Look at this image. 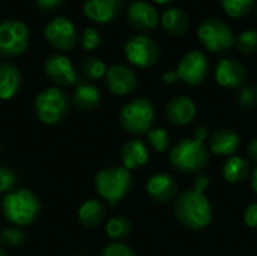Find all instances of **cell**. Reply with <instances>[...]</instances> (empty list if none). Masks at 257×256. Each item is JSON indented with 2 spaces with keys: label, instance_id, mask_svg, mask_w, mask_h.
Wrapping results in <instances>:
<instances>
[{
  "label": "cell",
  "instance_id": "cell-33",
  "mask_svg": "<svg viewBox=\"0 0 257 256\" xmlns=\"http://www.w3.org/2000/svg\"><path fill=\"white\" fill-rule=\"evenodd\" d=\"M101 41H102V38H101V35H99V32L96 29H93V27L84 29V32L81 35V45H83L84 50L92 51V50L98 48L101 45Z\"/></svg>",
  "mask_w": 257,
  "mask_h": 256
},
{
  "label": "cell",
  "instance_id": "cell-27",
  "mask_svg": "<svg viewBox=\"0 0 257 256\" xmlns=\"http://www.w3.org/2000/svg\"><path fill=\"white\" fill-rule=\"evenodd\" d=\"M81 74L87 80H99V78L105 77L107 66H105V63L99 57L89 56L81 63Z\"/></svg>",
  "mask_w": 257,
  "mask_h": 256
},
{
  "label": "cell",
  "instance_id": "cell-43",
  "mask_svg": "<svg viewBox=\"0 0 257 256\" xmlns=\"http://www.w3.org/2000/svg\"><path fill=\"white\" fill-rule=\"evenodd\" d=\"M0 256H8V255H6V252H5V250H3L2 247H0Z\"/></svg>",
  "mask_w": 257,
  "mask_h": 256
},
{
  "label": "cell",
  "instance_id": "cell-21",
  "mask_svg": "<svg viewBox=\"0 0 257 256\" xmlns=\"http://www.w3.org/2000/svg\"><path fill=\"white\" fill-rule=\"evenodd\" d=\"M71 103L81 112H90L99 106L101 92L96 86L90 83H78L72 94Z\"/></svg>",
  "mask_w": 257,
  "mask_h": 256
},
{
  "label": "cell",
  "instance_id": "cell-28",
  "mask_svg": "<svg viewBox=\"0 0 257 256\" xmlns=\"http://www.w3.org/2000/svg\"><path fill=\"white\" fill-rule=\"evenodd\" d=\"M224 12L232 18H241L251 12L256 0H220Z\"/></svg>",
  "mask_w": 257,
  "mask_h": 256
},
{
  "label": "cell",
  "instance_id": "cell-19",
  "mask_svg": "<svg viewBox=\"0 0 257 256\" xmlns=\"http://www.w3.org/2000/svg\"><path fill=\"white\" fill-rule=\"evenodd\" d=\"M148 160H149V149L142 140L131 139L123 143L120 149V161L125 169L134 170L143 167L148 163Z\"/></svg>",
  "mask_w": 257,
  "mask_h": 256
},
{
  "label": "cell",
  "instance_id": "cell-17",
  "mask_svg": "<svg viewBox=\"0 0 257 256\" xmlns=\"http://www.w3.org/2000/svg\"><path fill=\"white\" fill-rule=\"evenodd\" d=\"M146 192L157 202H169L178 195V183L169 174H155L148 180Z\"/></svg>",
  "mask_w": 257,
  "mask_h": 256
},
{
  "label": "cell",
  "instance_id": "cell-3",
  "mask_svg": "<svg viewBox=\"0 0 257 256\" xmlns=\"http://www.w3.org/2000/svg\"><path fill=\"white\" fill-rule=\"evenodd\" d=\"M39 210V199L29 189L9 192L2 201V211L5 219L15 226H27L33 223Z\"/></svg>",
  "mask_w": 257,
  "mask_h": 256
},
{
  "label": "cell",
  "instance_id": "cell-42",
  "mask_svg": "<svg viewBox=\"0 0 257 256\" xmlns=\"http://www.w3.org/2000/svg\"><path fill=\"white\" fill-rule=\"evenodd\" d=\"M155 3H158V5H167V3H170V2H173V0H154Z\"/></svg>",
  "mask_w": 257,
  "mask_h": 256
},
{
  "label": "cell",
  "instance_id": "cell-25",
  "mask_svg": "<svg viewBox=\"0 0 257 256\" xmlns=\"http://www.w3.org/2000/svg\"><path fill=\"white\" fill-rule=\"evenodd\" d=\"M105 217V207L96 199H89L78 208V220L86 228L98 226Z\"/></svg>",
  "mask_w": 257,
  "mask_h": 256
},
{
  "label": "cell",
  "instance_id": "cell-34",
  "mask_svg": "<svg viewBox=\"0 0 257 256\" xmlns=\"http://www.w3.org/2000/svg\"><path fill=\"white\" fill-rule=\"evenodd\" d=\"M101 256H136L134 250L123 243H110L102 249Z\"/></svg>",
  "mask_w": 257,
  "mask_h": 256
},
{
  "label": "cell",
  "instance_id": "cell-24",
  "mask_svg": "<svg viewBox=\"0 0 257 256\" xmlns=\"http://www.w3.org/2000/svg\"><path fill=\"white\" fill-rule=\"evenodd\" d=\"M161 24L169 35L181 36L188 29V15L179 8H169L161 15Z\"/></svg>",
  "mask_w": 257,
  "mask_h": 256
},
{
  "label": "cell",
  "instance_id": "cell-2",
  "mask_svg": "<svg viewBox=\"0 0 257 256\" xmlns=\"http://www.w3.org/2000/svg\"><path fill=\"white\" fill-rule=\"evenodd\" d=\"M173 211L178 222L191 231H200L212 222V205L209 199L205 192L194 187L176 198Z\"/></svg>",
  "mask_w": 257,
  "mask_h": 256
},
{
  "label": "cell",
  "instance_id": "cell-32",
  "mask_svg": "<svg viewBox=\"0 0 257 256\" xmlns=\"http://www.w3.org/2000/svg\"><path fill=\"white\" fill-rule=\"evenodd\" d=\"M236 101L242 109H253L257 106V84L242 86L236 95Z\"/></svg>",
  "mask_w": 257,
  "mask_h": 256
},
{
  "label": "cell",
  "instance_id": "cell-13",
  "mask_svg": "<svg viewBox=\"0 0 257 256\" xmlns=\"http://www.w3.org/2000/svg\"><path fill=\"white\" fill-rule=\"evenodd\" d=\"M215 81L226 89H241L247 81V69L239 60L224 57L217 63Z\"/></svg>",
  "mask_w": 257,
  "mask_h": 256
},
{
  "label": "cell",
  "instance_id": "cell-7",
  "mask_svg": "<svg viewBox=\"0 0 257 256\" xmlns=\"http://www.w3.org/2000/svg\"><path fill=\"white\" fill-rule=\"evenodd\" d=\"M197 36L203 47L212 53H224L235 45L232 29L218 18H206L200 23Z\"/></svg>",
  "mask_w": 257,
  "mask_h": 256
},
{
  "label": "cell",
  "instance_id": "cell-29",
  "mask_svg": "<svg viewBox=\"0 0 257 256\" xmlns=\"http://www.w3.org/2000/svg\"><path fill=\"white\" fill-rule=\"evenodd\" d=\"M236 48L244 54L257 53V32L254 29H247L235 38Z\"/></svg>",
  "mask_w": 257,
  "mask_h": 256
},
{
  "label": "cell",
  "instance_id": "cell-12",
  "mask_svg": "<svg viewBox=\"0 0 257 256\" xmlns=\"http://www.w3.org/2000/svg\"><path fill=\"white\" fill-rule=\"evenodd\" d=\"M44 71L47 77L57 86H72L78 83V75L71 60L63 54H50L45 59Z\"/></svg>",
  "mask_w": 257,
  "mask_h": 256
},
{
  "label": "cell",
  "instance_id": "cell-23",
  "mask_svg": "<svg viewBox=\"0 0 257 256\" xmlns=\"http://www.w3.org/2000/svg\"><path fill=\"white\" fill-rule=\"evenodd\" d=\"M251 175L250 163L239 155H232L223 164V178L229 184H241Z\"/></svg>",
  "mask_w": 257,
  "mask_h": 256
},
{
  "label": "cell",
  "instance_id": "cell-4",
  "mask_svg": "<svg viewBox=\"0 0 257 256\" xmlns=\"http://www.w3.org/2000/svg\"><path fill=\"white\" fill-rule=\"evenodd\" d=\"M131 186H133L131 170L125 169L123 166L105 167L99 170L95 178L96 193L111 207L120 202L130 193Z\"/></svg>",
  "mask_w": 257,
  "mask_h": 256
},
{
  "label": "cell",
  "instance_id": "cell-1",
  "mask_svg": "<svg viewBox=\"0 0 257 256\" xmlns=\"http://www.w3.org/2000/svg\"><path fill=\"white\" fill-rule=\"evenodd\" d=\"M208 134L209 133L206 127L202 125L196 128L193 139H184L176 143L169 154V161L172 163V166L185 174L202 170L209 160V149L205 145Z\"/></svg>",
  "mask_w": 257,
  "mask_h": 256
},
{
  "label": "cell",
  "instance_id": "cell-10",
  "mask_svg": "<svg viewBox=\"0 0 257 256\" xmlns=\"http://www.w3.org/2000/svg\"><path fill=\"white\" fill-rule=\"evenodd\" d=\"M179 80L190 86L202 84L209 74V62L202 51H190L187 53L178 63L176 68Z\"/></svg>",
  "mask_w": 257,
  "mask_h": 256
},
{
  "label": "cell",
  "instance_id": "cell-22",
  "mask_svg": "<svg viewBox=\"0 0 257 256\" xmlns=\"http://www.w3.org/2000/svg\"><path fill=\"white\" fill-rule=\"evenodd\" d=\"M21 75L17 66L11 63H0V100L8 101L14 98L20 89Z\"/></svg>",
  "mask_w": 257,
  "mask_h": 256
},
{
  "label": "cell",
  "instance_id": "cell-36",
  "mask_svg": "<svg viewBox=\"0 0 257 256\" xmlns=\"http://www.w3.org/2000/svg\"><path fill=\"white\" fill-rule=\"evenodd\" d=\"M244 222L248 228L257 231V202L250 204L244 213Z\"/></svg>",
  "mask_w": 257,
  "mask_h": 256
},
{
  "label": "cell",
  "instance_id": "cell-40",
  "mask_svg": "<svg viewBox=\"0 0 257 256\" xmlns=\"http://www.w3.org/2000/svg\"><path fill=\"white\" fill-rule=\"evenodd\" d=\"M179 80V77H178V72L176 71H166L164 74H163V81L166 83V84H173V83H176Z\"/></svg>",
  "mask_w": 257,
  "mask_h": 256
},
{
  "label": "cell",
  "instance_id": "cell-11",
  "mask_svg": "<svg viewBox=\"0 0 257 256\" xmlns=\"http://www.w3.org/2000/svg\"><path fill=\"white\" fill-rule=\"evenodd\" d=\"M45 39L60 51H68L77 44V32L75 26L65 17H56L47 23L44 29Z\"/></svg>",
  "mask_w": 257,
  "mask_h": 256
},
{
  "label": "cell",
  "instance_id": "cell-5",
  "mask_svg": "<svg viewBox=\"0 0 257 256\" xmlns=\"http://www.w3.org/2000/svg\"><path fill=\"white\" fill-rule=\"evenodd\" d=\"M119 121L126 133L145 134L149 130H152L155 121L154 106L146 98H136L122 107Z\"/></svg>",
  "mask_w": 257,
  "mask_h": 256
},
{
  "label": "cell",
  "instance_id": "cell-20",
  "mask_svg": "<svg viewBox=\"0 0 257 256\" xmlns=\"http://www.w3.org/2000/svg\"><path fill=\"white\" fill-rule=\"evenodd\" d=\"M120 8V0H84L83 11L87 18L96 23L111 21Z\"/></svg>",
  "mask_w": 257,
  "mask_h": 256
},
{
  "label": "cell",
  "instance_id": "cell-38",
  "mask_svg": "<svg viewBox=\"0 0 257 256\" xmlns=\"http://www.w3.org/2000/svg\"><path fill=\"white\" fill-rule=\"evenodd\" d=\"M209 183H211V180H209L208 177H205V175H199V177L196 178L194 189H197V190H200V192H205V190L209 187Z\"/></svg>",
  "mask_w": 257,
  "mask_h": 256
},
{
  "label": "cell",
  "instance_id": "cell-6",
  "mask_svg": "<svg viewBox=\"0 0 257 256\" xmlns=\"http://www.w3.org/2000/svg\"><path fill=\"white\" fill-rule=\"evenodd\" d=\"M69 107L68 95L59 88H47L35 98V112L38 119L45 125L59 124Z\"/></svg>",
  "mask_w": 257,
  "mask_h": 256
},
{
  "label": "cell",
  "instance_id": "cell-26",
  "mask_svg": "<svg viewBox=\"0 0 257 256\" xmlns=\"http://www.w3.org/2000/svg\"><path fill=\"white\" fill-rule=\"evenodd\" d=\"M133 225L128 217L125 216H116L110 219L105 225V232L111 240H122L131 234Z\"/></svg>",
  "mask_w": 257,
  "mask_h": 256
},
{
  "label": "cell",
  "instance_id": "cell-44",
  "mask_svg": "<svg viewBox=\"0 0 257 256\" xmlns=\"http://www.w3.org/2000/svg\"><path fill=\"white\" fill-rule=\"evenodd\" d=\"M75 256H83V255H75Z\"/></svg>",
  "mask_w": 257,
  "mask_h": 256
},
{
  "label": "cell",
  "instance_id": "cell-39",
  "mask_svg": "<svg viewBox=\"0 0 257 256\" xmlns=\"http://www.w3.org/2000/svg\"><path fill=\"white\" fill-rule=\"evenodd\" d=\"M247 155H248L250 160H253V161L257 163V139H253L248 143V146H247Z\"/></svg>",
  "mask_w": 257,
  "mask_h": 256
},
{
  "label": "cell",
  "instance_id": "cell-8",
  "mask_svg": "<svg viewBox=\"0 0 257 256\" xmlns=\"http://www.w3.org/2000/svg\"><path fill=\"white\" fill-rule=\"evenodd\" d=\"M29 47V29L18 20L0 21V56L15 57Z\"/></svg>",
  "mask_w": 257,
  "mask_h": 256
},
{
  "label": "cell",
  "instance_id": "cell-35",
  "mask_svg": "<svg viewBox=\"0 0 257 256\" xmlns=\"http://www.w3.org/2000/svg\"><path fill=\"white\" fill-rule=\"evenodd\" d=\"M17 175L9 167H0V193H9V190L15 186Z\"/></svg>",
  "mask_w": 257,
  "mask_h": 256
},
{
  "label": "cell",
  "instance_id": "cell-30",
  "mask_svg": "<svg viewBox=\"0 0 257 256\" xmlns=\"http://www.w3.org/2000/svg\"><path fill=\"white\" fill-rule=\"evenodd\" d=\"M146 139H148L149 146L157 152H164L170 146V136H169V131L164 130V128H152V130H149Z\"/></svg>",
  "mask_w": 257,
  "mask_h": 256
},
{
  "label": "cell",
  "instance_id": "cell-9",
  "mask_svg": "<svg viewBox=\"0 0 257 256\" xmlns=\"http://www.w3.org/2000/svg\"><path fill=\"white\" fill-rule=\"evenodd\" d=\"M123 51L128 62L139 68H151L160 59V47L157 41L148 35H136L130 38Z\"/></svg>",
  "mask_w": 257,
  "mask_h": 256
},
{
  "label": "cell",
  "instance_id": "cell-41",
  "mask_svg": "<svg viewBox=\"0 0 257 256\" xmlns=\"http://www.w3.org/2000/svg\"><path fill=\"white\" fill-rule=\"evenodd\" d=\"M251 189H253V192L257 195V164L256 167L251 170Z\"/></svg>",
  "mask_w": 257,
  "mask_h": 256
},
{
  "label": "cell",
  "instance_id": "cell-18",
  "mask_svg": "<svg viewBox=\"0 0 257 256\" xmlns=\"http://www.w3.org/2000/svg\"><path fill=\"white\" fill-rule=\"evenodd\" d=\"M241 146V137L238 133L229 128L217 130L209 137V151L215 155L232 157Z\"/></svg>",
  "mask_w": 257,
  "mask_h": 256
},
{
  "label": "cell",
  "instance_id": "cell-15",
  "mask_svg": "<svg viewBox=\"0 0 257 256\" xmlns=\"http://www.w3.org/2000/svg\"><path fill=\"white\" fill-rule=\"evenodd\" d=\"M126 15H128L130 24L140 32L152 30L160 23V15L157 9L143 0L133 2L126 9Z\"/></svg>",
  "mask_w": 257,
  "mask_h": 256
},
{
  "label": "cell",
  "instance_id": "cell-14",
  "mask_svg": "<svg viewBox=\"0 0 257 256\" xmlns=\"http://www.w3.org/2000/svg\"><path fill=\"white\" fill-rule=\"evenodd\" d=\"M105 83L111 94L126 95L136 89L137 75L131 68H128L125 65H113L107 69Z\"/></svg>",
  "mask_w": 257,
  "mask_h": 256
},
{
  "label": "cell",
  "instance_id": "cell-37",
  "mask_svg": "<svg viewBox=\"0 0 257 256\" xmlns=\"http://www.w3.org/2000/svg\"><path fill=\"white\" fill-rule=\"evenodd\" d=\"M62 2H63V0H36L38 8H39L41 11H53V9H56L57 6H60Z\"/></svg>",
  "mask_w": 257,
  "mask_h": 256
},
{
  "label": "cell",
  "instance_id": "cell-31",
  "mask_svg": "<svg viewBox=\"0 0 257 256\" xmlns=\"http://www.w3.org/2000/svg\"><path fill=\"white\" fill-rule=\"evenodd\" d=\"M24 238L26 235L20 228H5L0 231V244L8 247H20Z\"/></svg>",
  "mask_w": 257,
  "mask_h": 256
},
{
  "label": "cell",
  "instance_id": "cell-16",
  "mask_svg": "<svg viewBox=\"0 0 257 256\" xmlns=\"http://www.w3.org/2000/svg\"><path fill=\"white\" fill-rule=\"evenodd\" d=\"M166 119L173 125H187L193 122L197 115V107L194 101L188 97H173L164 109Z\"/></svg>",
  "mask_w": 257,
  "mask_h": 256
}]
</instances>
